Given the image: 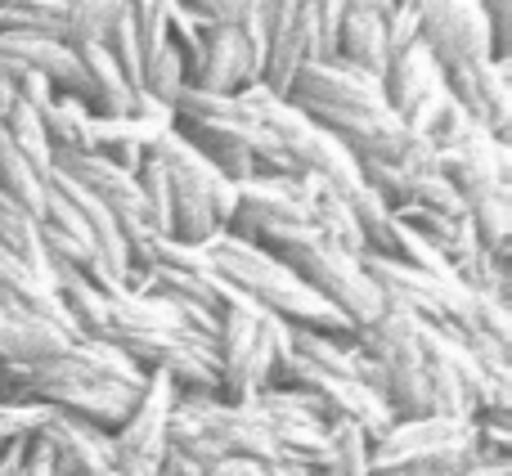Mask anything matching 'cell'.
<instances>
[{"instance_id":"6da1fadb","label":"cell","mask_w":512,"mask_h":476,"mask_svg":"<svg viewBox=\"0 0 512 476\" xmlns=\"http://www.w3.org/2000/svg\"><path fill=\"white\" fill-rule=\"evenodd\" d=\"M149 373L122 355L113 342L77 337L68 351L45 355L36 364L0 360V400L5 405H45L113 432L140 400Z\"/></svg>"},{"instance_id":"7a4b0ae2","label":"cell","mask_w":512,"mask_h":476,"mask_svg":"<svg viewBox=\"0 0 512 476\" xmlns=\"http://www.w3.org/2000/svg\"><path fill=\"white\" fill-rule=\"evenodd\" d=\"M207 261L221 274L230 288H239L243 297H252L256 306H265L270 315L288 319L292 328H315V333H328L337 342H355V324L333 306L328 297H319L288 261H279L274 252L248 243L239 234H216L207 243Z\"/></svg>"},{"instance_id":"3957f363","label":"cell","mask_w":512,"mask_h":476,"mask_svg":"<svg viewBox=\"0 0 512 476\" xmlns=\"http://www.w3.org/2000/svg\"><path fill=\"white\" fill-rule=\"evenodd\" d=\"M149 153L167 167V180H171V238L207 247L216 234L230 230L234 207H239V185L234 180H225L176 131L162 135Z\"/></svg>"},{"instance_id":"277c9868","label":"cell","mask_w":512,"mask_h":476,"mask_svg":"<svg viewBox=\"0 0 512 476\" xmlns=\"http://www.w3.org/2000/svg\"><path fill=\"white\" fill-rule=\"evenodd\" d=\"M292 360V324L270 315L265 306L221 310V333H216V364H221L225 405H248L270 387L274 369Z\"/></svg>"},{"instance_id":"5b68a950","label":"cell","mask_w":512,"mask_h":476,"mask_svg":"<svg viewBox=\"0 0 512 476\" xmlns=\"http://www.w3.org/2000/svg\"><path fill=\"white\" fill-rule=\"evenodd\" d=\"M279 261H288L319 297H328L355 328L373 324V319L387 310V297L373 283V274L364 270V256L346 252V247H333L328 238L310 234L301 243H292L288 252H279Z\"/></svg>"},{"instance_id":"8992f818","label":"cell","mask_w":512,"mask_h":476,"mask_svg":"<svg viewBox=\"0 0 512 476\" xmlns=\"http://www.w3.org/2000/svg\"><path fill=\"white\" fill-rule=\"evenodd\" d=\"M472 445H477L472 418H445V414L391 418L387 432H378L369 441V468L427 476L432 468H441V463L468 454Z\"/></svg>"},{"instance_id":"52a82bcc","label":"cell","mask_w":512,"mask_h":476,"mask_svg":"<svg viewBox=\"0 0 512 476\" xmlns=\"http://www.w3.org/2000/svg\"><path fill=\"white\" fill-rule=\"evenodd\" d=\"M230 234L248 238V243L265 247V252H274V256L315 234V221H310V207H306V198H301L297 180L252 176L248 185H239V207H234Z\"/></svg>"},{"instance_id":"ba28073f","label":"cell","mask_w":512,"mask_h":476,"mask_svg":"<svg viewBox=\"0 0 512 476\" xmlns=\"http://www.w3.org/2000/svg\"><path fill=\"white\" fill-rule=\"evenodd\" d=\"M171 409H176V387L162 373H149L140 400L131 414L108 432V468L113 476H162L167 463V432Z\"/></svg>"},{"instance_id":"9c48e42d","label":"cell","mask_w":512,"mask_h":476,"mask_svg":"<svg viewBox=\"0 0 512 476\" xmlns=\"http://www.w3.org/2000/svg\"><path fill=\"white\" fill-rule=\"evenodd\" d=\"M364 270L373 274V283L382 288V297L391 306L409 310L423 324H454V328L468 324L472 292L454 274H432V270H418V265L373 256V252H364Z\"/></svg>"},{"instance_id":"30bf717a","label":"cell","mask_w":512,"mask_h":476,"mask_svg":"<svg viewBox=\"0 0 512 476\" xmlns=\"http://www.w3.org/2000/svg\"><path fill=\"white\" fill-rule=\"evenodd\" d=\"M54 171L77 180V185L113 216L117 230L126 238V256H131V265H135V256L144 252V243L158 234L153 230L149 203H144V194H140V180H135L131 171H122L117 162H108L104 153H72V158L54 162Z\"/></svg>"},{"instance_id":"8fae6325","label":"cell","mask_w":512,"mask_h":476,"mask_svg":"<svg viewBox=\"0 0 512 476\" xmlns=\"http://www.w3.org/2000/svg\"><path fill=\"white\" fill-rule=\"evenodd\" d=\"M382 95H387L391 113L400 117V126L414 131V135L432 131V122L445 113V104H450L445 68L436 63V54L427 50L423 41L387 59V72H382Z\"/></svg>"},{"instance_id":"7c38bea8","label":"cell","mask_w":512,"mask_h":476,"mask_svg":"<svg viewBox=\"0 0 512 476\" xmlns=\"http://www.w3.org/2000/svg\"><path fill=\"white\" fill-rule=\"evenodd\" d=\"M396 5L414 9L418 27H423V45L436 54L441 68L490 59V32L486 18H481V0H396Z\"/></svg>"},{"instance_id":"4fadbf2b","label":"cell","mask_w":512,"mask_h":476,"mask_svg":"<svg viewBox=\"0 0 512 476\" xmlns=\"http://www.w3.org/2000/svg\"><path fill=\"white\" fill-rule=\"evenodd\" d=\"M445 90L490 135L512 131V59H468L445 68Z\"/></svg>"},{"instance_id":"5bb4252c","label":"cell","mask_w":512,"mask_h":476,"mask_svg":"<svg viewBox=\"0 0 512 476\" xmlns=\"http://www.w3.org/2000/svg\"><path fill=\"white\" fill-rule=\"evenodd\" d=\"M436 171L450 180V189L463 203H472L490 189L512 185V149L504 135L477 131L472 140L454 144V149H436Z\"/></svg>"},{"instance_id":"9a60e30c","label":"cell","mask_w":512,"mask_h":476,"mask_svg":"<svg viewBox=\"0 0 512 476\" xmlns=\"http://www.w3.org/2000/svg\"><path fill=\"white\" fill-rule=\"evenodd\" d=\"M288 104L310 108V104H337V108H378L387 104L382 95V81L369 72L351 68L342 59H315L306 68H297L288 90Z\"/></svg>"},{"instance_id":"2e32d148","label":"cell","mask_w":512,"mask_h":476,"mask_svg":"<svg viewBox=\"0 0 512 476\" xmlns=\"http://www.w3.org/2000/svg\"><path fill=\"white\" fill-rule=\"evenodd\" d=\"M50 441V476H104L108 468V432L95 423H81L72 414H54L41 423Z\"/></svg>"},{"instance_id":"e0dca14e","label":"cell","mask_w":512,"mask_h":476,"mask_svg":"<svg viewBox=\"0 0 512 476\" xmlns=\"http://www.w3.org/2000/svg\"><path fill=\"white\" fill-rule=\"evenodd\" d=\"M0 63L9 68L36 72L54 86V95H81V63L77 50L54 36H36V32H0Z\"/></svg>"},{"instance_id":"ac0fdd59","label":"cell","mask_w":512,"mask_h":476,"mask_svg":"<svg viewBox=\"0 0 512 476\" xmlns=\"http://www.w3.org/2000/svg\"><path fill=\"white\" fill-rule=\"evenodd\" d=\"M72 342H77V337H72L63 324H54V319L18 306L14 297L0 292V360L36 364V360H45V355L68 351Z\"/></svg>"},{"instance_id":"d6986e66","label":"cell","mask_w":512,"mask_h":476,"mask_svg":"<svg viewBox=\"0 0 512 476\" xmlns=\"http://www.w3.org/2000/svg\"><path fill=\"white\" fill-rule=\"evenodd\" d=\"M81 63V104L90 117H126L135 108V86L122 77L113 59H108L104 45H81L77 50Z\"/></svg>"},{"instance_id":"ffe728a7","label":"cell","mask_w":512,"mask_h":476,"mask_svg":"<svg viewBox=\"0 0 512 476\" xmlns=\"http://www.w3.org/2000/svg\"><path fill=\"white\" fill-rule=\"evenodd\" d=\"M333 59L382 81V72H387V27H382V18L364 14V9H346L333 36Z\"/></svg>"},{"instance_id":"44dd1931","label":"cell","mask_w":512,"mask_h":476,"mask_svg":"<svg viewBox=\"0 0 512 476\" xmlns=\"http://www.w3.org/2000/svg\"><path fill=\"white\" fill-rule=\"evenodd\" d=\"M0 292L14 297L18 306H27V310H36V315L63 324L72 333L68 310H63V297H59V288H54V274H41L36 265L18 261V256L5 252V247H0Z\"/></svg>"},{"instance_id":"7402d4cb","label":"cell","mask_w":512,"mask_h":476,"mask_svg":"<svg viewBox=\"0 0 512 476\" xmlns=\"http://www.w3.org/2000/svg\"><path fill=\"white\" fill-rule=\"evenodd\" d=\"M41 131L54 162L72 158V153H95V144H90V113L77 95H54L41 108Z\"/></svg>"},{"instance_id":"603a6c76","label":"cell","mask_w":512,"mask_h":476,"mask_svg":"<svg viewBox=\"0 0 512 476\" xmlns=\"http://www.w3.org/2000/svg\"><path fill=\"white\" fill-rule=\"evenodd\" d=\"M50 176H54V171H50ZM50 176H45V171H36L32 162L18 153V144L5 135V126H0V194L14 198L18 207H27V212L41 221L45 198H50Z\"/></svg>"},{"instance_id":"cb8c5ba5","label":"cell","mask_w":512,"mask_h":476,"mask_svg":"<svg viewBox=\"0 0 512 476\" xmlns=\"http://www.w3.org/2000/svg\"><path fill=\"white\" fill-rule=\"evenodd\" d=\"M468 225H472L477 243L486 247L490 256L508 261V256H512V185L472 198V203H468Z\"/></svg>"},{"instance_id":"d4e9b609","label":"cell","mask_w":512,"mask_h":476,"mask_svg":"<svg viewBox=\"0 0 512 476\" xmlns=\"http://www.w3.org/2000/svg\"><path fill=\"white\" fill-rule=\"evenodd\" d=\"M0 247L14 252L18 261L36 265L41 274H50V261H45V243H41V221H36L27 207H18L14 198L0 194Z\"/></svg>"},{"instance_id":"484cf974","label":"cell","mask_w":512,"mask_h":476,"mask_svg":"<svg viewBox=\"0 0 512 476\" xmlns=\"http://www.w3.org/2000/svg\"><path fill=\"white\" fill-rule=\"evenodd\" d=\"M189 86V72H185V63H180V54H176V45H162L158 54H149L144 59V72H140V95H149L153 104H167V108H176V99H180V90Z\"/></svg>"},{"instance_id":"4316f807","label":"cell","mask_w":512,"mask_h":476,"mask_svg":"<svg viewBox=\"0 0 512 476\" xmlns=\"http://www.w3.org/2000/svg\"><path fill=\"white\" fill-rule=\"evenodd\" d=\"M0 126H5V135L18 144V153H23L27 162H32L36 171H45L50 176L54 171V158H50V144H45V131H41V108H27V104H9L5 113H0Z\"/></svg>"},{"instance_id":"83f0119b","label":"cell","mask_w":512,"mask_h":476,"mask_svg":"<svg viewBox=\"0 0 512 476\" xmlns=\"http://www.w3.org/2000/svg\"><path fill=\"white\" fill-rule=\"evenodd\" d=\"M108 18V0H63V45H99Z\"/></svg>"},{"instance_id":"f1b7e54d","label":"cell","mask_w":512,"mask_h":476,"mask_svg":"<svg viewBox=\"0 0 512 476\" xmlns=\"http://www.w3.org/2000/svg\"><path fill=\"white\" fill-rule=\"evenodd\" d=\"M135 180H140V194H144V203H149L153 230L171 238V180H167V167L149 153V158L140 162V171H135Z\"/></svg>"},{"instance_id":"f546056e","label":"cell","mask_w":512,"mask_h":476,"mask_svg":"<svg viewBox=\"0 0 512 476\" xmlns=\"http://www.w3.org/2000/svg\"><path fill=\"white\" fill-rule=\"evenodd\" d=\"M490 32V59H512V0H481Z\"/></svg>"},{"instance_id":"4dcf8cb0","label":"cell","mask_w":512,"mask_h":476,"mask_svg":"<svg viewBox=\"0 0 512 476\" xmlns=\"http://www.w3.org/2000/svg\"><path fill=\"white\" fill-rule=\"evenodd\" d=\"M45 418H50V409L45 405H5V400H0V445L32 436Z\"/></svg>"},{"instance_id":"1f68e13d","label":"cell","mask_w":512,"mask_h":476,"mask_svg":"<svg viewBox=\"0 0 512 476\" xmlns=\"http://www.w3.org/2000/svg\"><path fill=\"white\" fill-rule=\"evenodd\" d=\"M382 27H387V59H391V54H400V50H409V45L423 41V27H418L414 9H405V5L391 9V14L382 18Z\"/></svg>"},{"instance_id":"d6a6232c","label":"cell","mask_w":512,"mask_h":476,"mask_svg":"<svg viewBox=\"0 0 512 476\" xmlns=\"http://www.w3.org/2000/svg\"><path fill=\"white\" fill-rule=\"evenodd\" d=\"M346 9H364V14L387 18L391 9H396V0H346Z\"/></svg>"},{"instance_id":"836d02e7","label":"cell","mask_w":512,"mask_h":476,"mask_svg":"<svg viewBox=\"0 0 512 476\" xmlns=\"http://www.w3.org/2000/svg\"><path fill=\"white\" fill-rule=\"evenodd\" d=\"M274 476H310V472H297V468H283V463H274Z\"/></svg>"},{"instance_id":"e575fe53","label":"cell","mask_w":512,"mask_h":476,"mask_svg":"<svg viewBox=\"0 0 512 476\" xmlns=\"http://www.w3.org/2000/svg\"><path fill=\"white\" fill-rule=\"evenodd\" d=\"M373 476H414V472H373Z\"/></svg>"},{"instance_id":"d590c367","label":"cell","mask_w":512,"mask_h":476,"mask_svg":"<svg viewBox=\"0 0 512 476\" xmlns=\"http://www.w3.org/2000/svg\"><path fill=\"white\" fill-rule=\"evenodd\" d=\"M104 476H113V472H104Z\"/></svg>"}]
</instances>
